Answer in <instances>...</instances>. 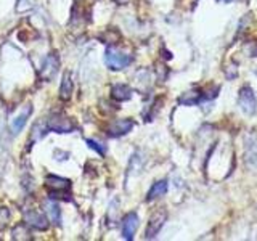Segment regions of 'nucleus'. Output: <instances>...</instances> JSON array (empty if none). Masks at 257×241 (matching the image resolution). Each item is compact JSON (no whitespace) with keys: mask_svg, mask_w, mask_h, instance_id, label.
<instances>
[{"mask_svg":"<svg viewBox=\"0 0 257 241\" xmlns=\"http://www.w3.org/2000/svg\"><path fill=\"white\" fill-rule=\"evenodd\" d=\"M132 60H134L132 55L120 52L117 48H108L106 53H104V63H106V66L109 69H114V71L127 68L128 64L132 63Z\"/></svg>","mask_w":257,"mask_h":241,"instance_id":"f257e3e1","label":"nucleus"},{"mask_svg":"<svg viewBox=\"0 0 257 241\" xmlns=\"http://www.w3.org/2000/svg\"><path fill=\"white\" fill-rule=\"evenodd\" d=\"M45 124L48 127V131H53V132H58V134H69L74 131V123L64 114H52L45 120Z\"/></svg>","mask_w":257,"mask_h":241,"instance_id":"f03ea898","label":"nucleus"},{"mask_svg":"<svg viewBox=\"0 0 257 241\" xmlns=\"http://www.w3.org/2000/svg\"><path fill=\"white\" fill-rule=\"evenodd\" d=\"M23 217H24L26 225H29V227H32V228H36V230H47L48 228L47 217L34 207H24Z\"/></svg>","mask_w":257,"mask_h":241,"instance_id":"7ed1b4c3","label":"nucleus"},{"mask_svg":"<svg viewBox=\"0 0 257 241\" xmlns=\"http://www.w3.org/2000/svg\"><path fill=\"white\" fill-rule=\"evenodd\" d=\"M58 68H60V58L56 53H50L47 55V58L42 64V68L39 71V77L42 80H52L55 77V74L58 72Z\"/></svg>","mask_w":257,"mask_h":241,"instance_id":"20e7f679","label":"nucleus"},{"mask_svg":"<svg viewBox=\"0 0 257 241\" xmlns=\"http://www.w3.org/2000/svg\"><path fill=\"white\" fill-rule=\"evenodd\" d=\"M255 95L252 92L251 87H243L241 88V93H239V106L243 109L246 114H254L255 112Z\"/></svg>","mask_w":257,"mask_h":241,"instance_id":"39448f33","label":"nucleus"},{"mask_svg":"<svg viewBox=\"0 0 257 241\" xmlns=\"http://www.w3.org/2000/svg\"><path fill=\"white\" fill-rule=\"evenodd\" d=\"M134 120L132 119H119L111 123L106 129V134L109 137H120V135H125L128 134L134 129Z\"/></svg>","mask_w":257,"mask_h":241,"instance_id":"423d86ee","label":"nucleus"},{"mask_svg":"<svg viewBox=\"0 0 257 241\" xmlns=\"http://www.w3.org/2000/svg\"><path fill=\"white\" fill-rule=\"evenodd\" d=\"M45 188H48L52 193L68 191V190L71 188V182H69L68 179H63V177L47 175V177H45Z\"/></svg>","mask_w":257,"mask_h":241,"instance_id":"0eeeda50","label":"nucleus"},{"mask_svg":"<svg viewBox=\"0 0 257 241\" xmlns=\"http://www.w3.org/2000/svg\"><path fill=\"white\" fill-rule=\"evenodd\" d=\"M166 219H167V214H166L164 211H159V212H156V214H153V215H151V219H150V222H148V228H147V238H148V239H150V238H155V236L158 235L159 230L163 228V225H164Z\"/></svg>","mask_w":257,"mask_h":241,"instance_id":"6e6552de","label":"nucleus"},{"mask_svg":"<svg viewBox=\"0 0 257 241\" xmlns=\"http://www.w3.org/2000/svg\"><path fill=\"white\" fill-rule=\"evenodd\" d=\"M137 228H139V215L135 212L127 214L122 220V236L125 239H132Z\"/></svg>","mask_w":257,"mask_h":241,"instance_id":"1a4fd4ad","label":"nucleus"},{"mask_svg":"<svg viewBox=\"0 0 257 241\" xmlns=\"http://www.w3.org/2000/svg\"><path fill=\"white\" fill-rule=\"evenodd\" d=\"M31 111H32L31 104H26V106L23 108V111L20 112V114L12 120V124H10V132H12V135H18L21 132V129L24 127L26 120L31 116Z\"/></svg>","mask_w":257,"mask_h":241,"instance_id":"9d476101","label":"nucleus"},{"mask_svg":"<svg viewBox=\"0 0 257 241\" xmlns=\"http://www.w3.org/2000/svg\"><path fill=\"white\" fill-rule=\"evenodd\" d=\"M72 90H74V84H72V76H71L69 71H66L63 74V80H61V85H60V98L63 101H68L71 96H72Z\"/></svg>","mask_w":257,"mask_h":241,"instance_id":"9b49d317","label":"nucleus"},{"mask_svg":"<svg viewBox=\"0 0 257 241\" xmlns=\"http://www.w3.org/2000/svg\"><path fill=\"white\" fill-rule=\"evenodd\" d=\"M111 96L116 101H127V100H131V96H132V88L128 85H124V84L112 85Z\"/></svg>","mask_w":257,"mask_h":241,"instance_id":"f8f14e48","label":"nucleus"},{"mask_svg":"<svg viewBox=\"0 0 257 241\" xmlns=\"http://www.w3.org/2000/svg\"><path fill=\"white\" fill-rule=\"evenodd\" d=\"M45 212L48 214V219L53 222L55 225L61 223V214H60V207L56 206L53 201H45Z\"/></svg>","mask_w":257,"mask_h":241,"instance_id":"ddd939ff","label":"nucleus"},{"mask_svg":"<svg viewBox=\"0 0 257 241\" xmlns=\"http://www.w3.org/2000/svg\"><path fill=\"white\" fill-rule=\"evenodd\" d=\"M166 191H167V182H166V180H159V182H156V183L150 188L148 195H147V199H148V201H153V199H156V198H159V196H163Z\"/></svg>","mask_w":257,"mask_h":241,"instance_id":"4468645a","label":"nucleus"},{"mask_svg":"<svg viewBox=\"0 0 257 241\" xmlns=\"http://www.w3.org/2000/svg\"><path fill=\"white\" fill-rule=\"evenodd\" d=\"M12 238L15 241H31L32 236H31V233L28 230L26 225H23V223H18L16 227L12 230Z\"/></svg>","mask_w":257,"mask_h":241,"instance_id":"2eb2a0df","label":"nucleus"},{"mask_svg":"<svg viewBox=\"0 0 257 241\" xmlns=\"http://www.w3.org/2000/svg\"><path fill=\"white\" fill-rule=\"evenodd\" d=\"M100 40L103 44H106V45H116L120 40V32L116 31V29H108L100 36Z\"/></svg>","mask_w":257,"mask_h":241,"instance_id":"dca6fc26","label":"nucleus"},{"mask_svg":"<svg viewBox=\"0 0 257 241\" xmlns=\"http://www.w3.org/2000/svg\"><path fill=\"white\" fill-rule=\"evenodd\" d=\"M201 100V93L199 90H190L187 93H183L180 98H179V103L180 104H187V106H191V104H196L198 101Z\"/></svg>","mask_w":257,"mask_h":241,"instance_id":"f3484780","label":"nucleus"},{"mask_svg":"<svg viewBox=\"0 0 257 241\" xmlns=\"http://www.w3.org/2000/svg\"><path fill=\"white\" fill-rule=\"evenodd\" d=\"M247 159L257 166V140H254V143H247Z\"/></svg>","mask_w":257,"mask_h":241,"instance_id":"a211bd4d","label":"nucleus"},{"mask_svg":"<svg viewBox=\"0 0 257 241\" xmlns=\"http://www.w3.org/2000/svg\"><path fill=\"white\" fill-rule=\"evenodd\" d=\"M34 8V0H18L16 5V12H28Z\"/></svg>","mask_w":257,"mask_h":241,"instance_id":"6ab92c4d","label":"nucleus"},{"mask_svg":"<svg viewBox=\"0 0 257 241\" xmlns=\"http://www.w3.org/2000/svg\"><path fill=\"white\" fill-rule=\"evenodd\" d=\"M87 145H88L90 148H93L95 151H98L101 156L104 155V153H106V147H104V145L100 143V142H95V140H90V139H88V140H87Z\"/></svg>","mask_w":257,"mask_h":241,"instance_id":"aec40b11","label":"nucleus"},{"mask_svg":"<svg viewBox=\"0 0 257 241\" xmlns=\"http://www.w3.org/2000/svg\"><path fill=\"white\" fill-rule=\"evenodd\" d=\"M8 220H10V211L7 207H0V227H7Z\"/></svg>","mask_w":257,"mask_h":241,"instance_id":"412c9836","label":"nucleus"},{"mask_svg":"<svg viewBox=\"0 0 257 241\" xmlns=\"http://www.w3.org/2000/svg\"><path fill=\"white\" fill-rule=\"evenodd\" d=\"M114 2H116V4H119V5H124V4H127V2H128V0H114Z\"/></svg>","mask_w":257,"mask_h":241,"instance_id":"4be33fe9","label":"nucleus"},{"mask_svg":"<svg viewBox=\"0 0 257 241\" xmlns=\"http://www.w3.org/2000/svg\"><path fill=\"white\" fill-rule=\"evenodd\" d=\"M220 2H233V0H220Z\"/></svg>","mask_w":257,"mask_h":241,"instance_id":"5701e85b","label":"nucleus"}]
</instances>
